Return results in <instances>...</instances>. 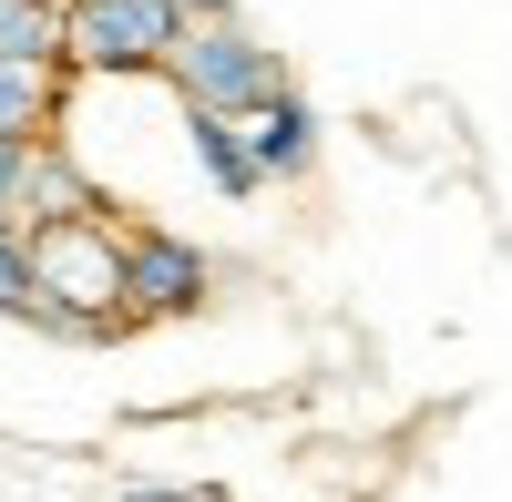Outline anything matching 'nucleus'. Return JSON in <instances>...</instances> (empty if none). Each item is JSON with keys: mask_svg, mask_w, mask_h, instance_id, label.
<instances>
[{"mask_svg": "<svg viewBox=\"0 0 512 502\" xmlns=\"http://www.w3.org/2000/svg\"><path fill=\"white\" fill-rule=\"evenodd\" d=\"M31 246V287H41V328L52 339L103 349L134 328V267H123V216H82V226H41Z\"/></svg>", "mask_w": 512, "mask_h": 502, "instance_id": "nucleus-1", "label": "nucleus"}, {"mask_svg": "<svg viewBox=\"0 0 512 502\" xmlns=\"http://www.w3.org/2000/svg\"><path fill=\"white\" fill-rule=\"evenodd\" d=\"M164 82H175L185 113H236V123H246V113L287 82V62H277V41H256L246 21H185Z\"/></svg>", "mask_w": 512, "mask_h": 502, "instance_id": "nucleus-2", "label": "nucleus"}, {"mask_svg": "<svg viewBox=\"0 0 512 502\" xmlns=\"http://www.w3.org/2000/svg\"><path fill=\"white\" fill-rule=\"evenodd\" d=\"M185 21L164 0H62V62L72 82H144L175 62Z\"/></svg>", "mask_w": 512, "mask_h": 502, "instance_id": "nucleus-3", "label": "nucleus"}, {"mask_svg": "<svg viewBox=\"0 0 512 502\" xmlns=\"http://www.w3.org/2000/svg\"><path fill=\"white\" fill-rule=\"evenodd\" d=\"M123 267H134V318H205L216 308V257L154 216H123Z\"/></svg>", "mask_w": 512, "mask_h": 502, "instance_id": "nucleus-4", "label": "nucleus"}, {"mask_svg": "<svg viewBox=\"0 0 512 502\" xmlns=\"http://www.w3.org/2000/svg\"><path fill=\"white\" fill-rule=\"evenodd\" d=\"M246 144H256V164H267V185H297L318 164V144H328V123H318V103L297 93V82H277L267 103L246 113Z\"/></svg>", "mask_w": 512, "mask_h": 502, "instance_id": "nucleus-5", "label": "nucleus"}, {"mask_svg": "<svg viewBox=\"0 0 512 502\" xmlns=\"http://www.w3.org/2000/svg\"><path fill=\"white\" fill-rule=\"evenodd\" d=\"M72 72L62 62H0V144H62Z\"/></svg>", "mask_w": 512, "mask_h": 502, "instance_id": "nucleus-6", "label": "nucleus"}, {"mask_svg": "<svg viewBox=\"0 0 512 502\" xmlns=\"http://www.w3.org/2000/svg\"><path fill=\"white\" fill-rule=\"evenodd\" d=\"M185 154H195V175L216 185L226 205H256V195H267V164H256V144H246L236 113H185Z\"/></svg>", "mask_w": 512, "mask_h": 502, "instance_id": "nucleus-7", "label": "nucleus"}, {"mask_svg": "<svg viewBox=\"0 0 512 502\" xmlns=\"http://www.w3.org/2000/svg\"><path fill=\"white\" fill-rule=\"evenodd\" d=\"M0 62H62V0H0Z\"/></svg>", "mask_w": 512, "mask_h": 502, "instance_id": "nucleus-8", "label": "nucleus"}, {"mask_svg": "<svg viewBox=\"0 0 512 502\" xmlns=\"http://www.w3.org/2000/svg\"><path fill=\"white\" fill-rule=\"evenodd\" d=\"M0 318L41 328V287H31V246H21V226H0Z\"/></svg>", "mask_w": 512, "mask_h": 502, "instance_id": "nucleus-9", "label": "nucleus"}, {"mask_svg": "<svg viewBox=\"0 0 512 502\" xmlns=\"http://www.w3.org/2000/svg\"><path fill=\"white\" fill-rule=\"evenodd\" d=\"M31 154H41V144H0V226H21V185H31Z\"/></svg>", "mask_w": 512, "mask_h": 502, "instance_id": "nucleus-10", "label": "nucleus"}, {"mask_svg": "<svg viewBox=\"0 0 512 502\" xmlns=\"http://www.w3.org/2000/svg\"><path fill=\"white\" fill-rule=\"evenodd\" d=\"M175 21H236V0H164Z\"/></svg>", "mask_w": 512, "mask_h": 502, "instance_id": "nucleus-11", "label": "nucleus"}]
</instances>
